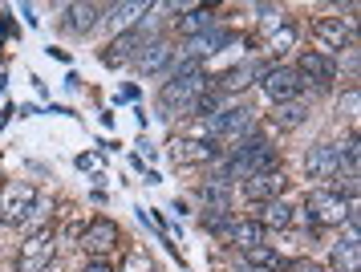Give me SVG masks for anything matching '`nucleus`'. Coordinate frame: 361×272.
<instances>
[{
	"label": "nucleus",
	"mask_w": 361,
	"mask_h": 272,
	"mask_svg": "<svg viewBox=\"0 0 361 272\" xmlns=\"http://www.w3.org/2000/svg\"><path fill=\"white\" fill-rule=\"evenodd\" d=\"M134 49H142V32H138V29H126V32H118L114 41L106 45L102 61H106V65H122L126 57H134Z\"/></svg>",
	"instance_id": "16"
},
{
	"label": "nucleus",
	"mask_w": 361,
	"mask_h": 272,
	"mask_svg": "<svg viewBox=\"0 0 361 272\" xmlns=\"http://www.w3.org/2000/svg\"><path fill=\"white\" fill-rule=\"evenodd\" d=\"M37 211V191L29 183H4L0 187V224H25Z\"/></svg>",
	"instance_id": "4"
},
{
	"label": "nucleus",
	"mask_w": 361,
	"mask_h": 272,
	"mask_svg": "<svg viewBox=\"0 0 361 272\" xmlns=\"http://www.w3.org/2000/svg\"><path fill=\"white\" fill-rule=\"evenodd\" d=\"M244 260L247 264H256V268H284V260H280V252H272V248H264V244H256V248H244Z\"/></svg>",
	"instance_id": "25"
},
{
	"label": "nucleus",
	"mask_w": 361,
	"mask_h": 272,
	"mask_svg": "<svg viewBox=\"0 0 361 272\" xmlns=\"http://www.w3.org/2000/svg\"><path fill=\"white\" fill-rule=\"evenodd\" d=\"M57 256V244H53L49 232H37L20 244V256H17V272H45Z\"/></svg>",
	"instance_id": "7"
},
{
	"label": "nucleus",
	"mask_w": 361,
	"mask_h": 272,
	"mask_svg": "<svg viewBox=\"0 0 361 272\" xmlns=\"http://www.w3.org/2000/svg\"><path fill=\"white\" fill-rule=\"evenodd\" d=\"M256 224L260 227H288L293 224V208H288L284 199H272V203H264V215Z\"/></svg>",
	"instance_id": "23"
},
{
	"label": "nucleus",
	"mask_w": 361,
	"mask_h": 272,
	"mask_svg": "<svg viewBox=\"0 0 361 272\" xmlns=\"http://www.w3.org/2000/svg\"><path fill=\"white\" fill-rule=\"evenodd\" d=\"M312 32H317V41H325L329 49H345L353 41V29L345 25L341 16H321V20L312 25Z\"/></svg>",
	"instance_id": "15"
},
{
	"label": "nucleus",
	"mask_w": 361,
	"mask_h": 272,
	"mask_svg": "<svg viewBox=\"0 0 361 272\" xmlns=\"http://www.w3.org/2000/svg\"><path fill=\"white\" fill-rule=\"evenodd\" d=\"M224 45H231V32L212 29V32H203V37H191V41H187V53H191V61H199V57H207V53H219Z\"/></svg>",
	"instance_id": "17"
},
{
	"label": "nucleus",
	"mask_w": 361,
	"mask_h": 272,
	"mask_svg": "<svg viewBox=\"0 0 361 272\" xmlns=\"http://www.w3.org/2000/svg\"><path fill=\"white\" fill-rule=\"evenodd\" d=\"M114 240H118V227L110 224V220H94V224L82 232V248H85L94 260L110 256V252H114Z\"/></svg>",
	"instance_id": "10"
},
{
	"label": "nucleus",
	"mask_w": 361,
	"mask_h": 272,
	"mask_svg": "<svg viewBox=\"0 0 361 272\" xmlns=\"http://www.w3.org/2000/svg\"><path fill=\"white\" fill-rule=\"evenodd\" d=\"M203 203H207V208L215 211V220H224V215H228V211H231V195H228V183H224V179H212V183L203 187Z\"/></svg>",
	"instance_id": "20"
},
{
	"label": "nucleus",
	"mask_w": 361,
	"mask_h": 272,
	"mask_svg": "<svg viewBox=\"0 0 361 272\" xmlns=\"http://www.w3.org/2000/svg\"><path fill=\"white\" fill-rule=\"evenodd\" d=\"M341 159H345V150L337 143H317L305 155V171H309V179H333V175H341Z\"/></svg>",
	"instance_id": "8"
},
{
	"label": "nucleus",
	"mask_w": 361,
	"mask_h": 272,
	"mask_svg": "<svg viewBox=\"0 0 361 272\" xmlns=\"http://www.w3.org/2000/svg\"><path fill=\"white\" fill-rule=\"evenodd\" d=\"M122 272H150V264H147V256H142V252H134L130 260H126V268Z\"/></svg>",
	"instance_id": "28"
},
{
	"label": "nucleus",
	"mask_w": 361,
	"mask_h": 272,
	"mask_svg": "<svg viewBox=\"0 0 361 272\" xmlns=\"http://www.w3.org/2000/svg\"><path fill=\"white\" fill-rule=\"evenodd\" d=\"M78 167H82V171H98L102 159H98V155H78Z\"/></svg>",
	"instance_id": "29"
},
{
	"label": "nucleus",
	"mask_w": 361,
	"mask_h": 272,
	"mask_svg": "<svg viewBox=\"0 0 361 272\" xmlns=\"http://www.w3.org/2000/svg\"><path fill=\"white\" fill-rule=\"evenodd\" d=\"M300 78L317 81V85H329V81L337 78V61L329 57V53H317V49H309L305 57H300V69H296Z\"/></svg>",
	"instance_id": "11"
},
{
	"label": "nucleus",
	"mask_w": 361,
	"mask_h": 272,
	"mask_svg": "<svg viewBox=\"0 0 361 272\" xmlns=\"http://www.w3.org/2000/svg\"><path fill=\"white\" fill-rule=\"evenodd\" d=\"M305 211H309V227H333V224H345L353 215L349 211V199L341 191H309Z\"/></svg>",
	"instance_id": "3"
},
{
	"label": "nucleus",
	"mask_w": 361,
	"mask_h": 272,
	"mask_svg": "<svg viewBox=\"0 0 361 272\" xmlns=\"http://www.w3.org/2000/svg\"><path fill=\"white\" fill-rule=\"evenodd\" d=\"M98 4H69V32H90L94 25H98Z\"/></svg>",
	"instance_id": "21"
},
{
	"label": "nucleus",
	"mask_w": 361,
	"mask_h": 272,
	"mask_svg": "<svg viewBox=\"0 0 361 272\" xmlns=\"http://www.w3.org/2000/svg\"><path fill=\"white\" fill-rule=\"evenodd\" d=\"M276 167V150L268 146V138H247V143L235 146V155L228 159V167H224V183L228 179H252V175H260V171H272Z\"/></svg>",
	"instance_id": "2"
},
{
	"label": "nucleus",
	"mask_w": 361,
	"mask_h": 272,
	"mask_svg": "<svg viewBox=\"0 0 361 272\" xmlns=\"http://www.w3.org/2000/svg\"><path fill=\"white\" fill-rule=\"evenodd\" d=\"M175 29L191 41V37H203V32L215 29V16H212V8H203V4H187V8H183V16L175 20Z\"/></svg>",
	"instance_id": "12"
},
{
	"label": "nucleus",
	"mask_w": 361,
	"mask_h": 272,
	"mask_svg": "<svg viewBox=\"0 0 361 272\" xmlns=\"http://www.w3.org/2000/svg\"><path fill=\"white\" fill-rule=\"evenodd\" d=\"M333 264H337V268H345V272H357V268H361L357 236H349L345 244H337V248H333Z\"/></svg>",
	"instance_id": "24"
},
{
	"label": "nucleus",
	"mask_w": 361,
	"mask_h": 272,
	"mask_svg": "<svg viewBox=\"0 0 361 272\" xmlns=\"http://www.w3.org/2000/svg\"><path fill=\"white\" fill-rule=\"evenodd\" d=\"M138 13H150V4H114V8H110V16H106V20H110V25H114V29H122V25H130L134 16Z\"/></svg>",
	"instance_id": "26"
},
{
	"label": "nucleus",
	"mask_w": 361,
	"mask_h": 272,
	"mask_svg": "<svg viewBox=\"0 0 361 272\" xmlns=\"http://www.w3.org/2000/svg\"><path fill=\"white\" fill-rule=\"evenodd\" d=\"M256 73H260V65H231L228 73H219V94H240V90H247Z\"/></svg>",
	"instance_id": "18"
},
{
	"label": "nucleus",
	"mask_w": 361,
	"mask_h": 272,
	"mask_svg": "<svg viewBox=\"0 0 361 272\" xmlns=\"http://www.w3.org/2000/svg\"><path fill=\"white\" fill-rule=\"evenodd\" d=\"M260 90L280 106V102H296V94L305 90V81L288 65H268V69H260Z\"/></svg>",
	"instance_id": "5"
},
{
	"label": "nucleus",
	"mask_w": 361,
	"mask_h": 272,
	"mask_svg": "<svg viewBox=\"0 0 361 272\" xmlns=\"http://www.w3.org/2000/svg\"><path fill=\"white\" fill-rule=\"evenodd\" d=\"M207 85H212V81H207V73H203V65L183 61V65H175V73H171V81L163 85L159 102H163L166 114H191L195 102L207 94Z\"/></svg>",
	"instance_id": "1"
},
{
	"label": "nucleus",
	"mask_w": 361,
	"mask_h": 272,
	"mask_svg": "<svg viewBox=\"0 0 361 272\" xmlns=\"http://www.w3.org/2000/svg\"><path fill=\"white\" fill-rule=\"evenodd\" d=\"M247 130H252V114L247 110H228V114H215L212 118V134H219V138H235V143H244Z\"/></svg>",
	"instance_id": "13"
},
{
	"label": "nucleus",
	"mask_w": 361,
	"mask_h": 272,
	"mask_svg": "<svg viewBox=\"0 0 361 272\" xmlns=\"http://www.w3.org/2000/svg\"><path fill=\"white\" fill-rule=\"evenodd\" d=\"M272 118H276V126H280V130H296L300 122H305V118H309V106H305V102H280Z\"/></svg>",
	"instance_id": "22"
},
{
	"label": "nucleus",
	"mask_w": 361,
	"mask_h": 272,
	"mask_svg": "<svg viewBox=\"0 0 361 272\" xmlns=\"http://www.w3.org/2000/svg\"><path fill=\"white\" fill-rule=\"evenodd\" d=\"M284 187H288V179H284L276 167H272V171H260V175L244 179V199L272 203V199H280V195H284Z\"/></svg>",
	"instance_id": "9"
},
{
	"label": "nucleus",
	"mask_w": 361,
	"mask_h": 272,
	"mask_svg": "<svg viewBox=\"0 0 361 272\" xmlns=\"http://www.w3.org/2000/svg\"><path fill=\"white\" fill-rule=\"evenodd\" d=\"M284 268H288V272H321L317 264H305V260H296V264H284Z\"/></svg>",
	"instance_id": "30"
},
{
	"label": "nucleus",
	"mask_w": 361,
	"mask_h": 272,
	"mask_svg": "<svg viewBox=\"0 0 361 272\" xmlns=\"http://www.w3.org/2000/svg\"><path fill=\"white\" fill-rule=\"evenodd\" d=\"M85 272H114V268H110L106 260H94V264H90V268H85Z\"/></svg>",
	"instance_id": "31"
},
{
	"label": "nucleus",
	"mask_w": 361,
	"mask_h": 272,
	"mask_svg": "<svg viewBox=\"0 0 361 272\" xmlns=\"http://www.w3.org/2000/svg\"><path fill=\"white\" fill-rule=\"evenodd\" d=\"M219 150L212 143H199V138H183V143L171 146V159L179 162V167H199V162H212Z\"/></svg>",
	"instance_id": "14"
},
{
	"label": "nucleus",
	"mask_w": 361,
	"mask_h": 272,
	"mask_svg": "<svg viewBox=\"0 0 361 272\" xmlns=\"http://www.w3.org/2000/svg\"><path fill=\"white\" fill-rule=\"evenodd\" d=\"M166 61H171V45H166V41H150V45H142V53H138V69H142V73H159Z\"/></svg>",
	"instance_id": "19"
},
{
	"label": "nucleus",
	"mask_w": 361,
	"mask_h": 272,
	"mask_svg": "<svg viewBox=\"0 0 361 272\" xmlns=\"http://www.w3.org/2000/svg\"><path fill=\"white\" fill-rule=\"evenodd\" d=\"M203 227L207 232H215L224 244H235V248H256V244L264 240V227L256 224V220H203Z\"/></svg>",
	"instance_id": "6"
},
{
	"label": "nucleus",
	"mask_w": 361,
	"mask_h": 272,
	"mask_svg": "<svg viewBox=\"0 0 361 272\" xmlns=\"http://www.w3.org/2000/svg\"><path fill=\"white\" fill-rule=\"evenodd\" d=\"M296 45V29H288V25H280L276 37H272V53H284V49Z\"/></svg>",
	"instance_id": "27"
}]
</instances>
